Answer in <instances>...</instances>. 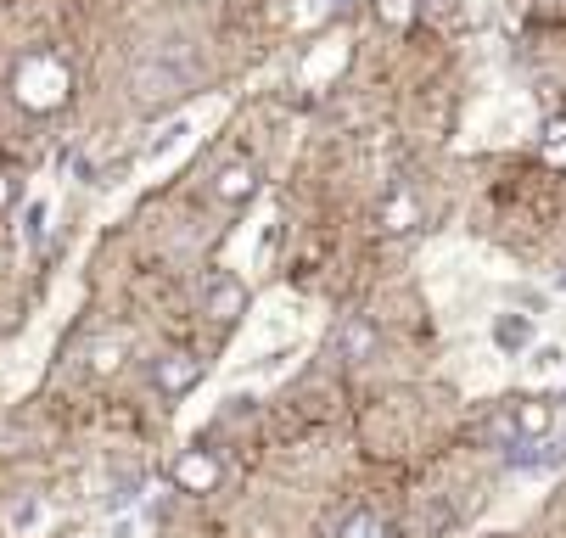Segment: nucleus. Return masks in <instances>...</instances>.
I'll return each instance as SVG.
<instances>
[{"label": "nucleus", "instance_id": "1", "mask_svg": "<svg viewBox=\"0 0 566 538\" xmlns=\"http://www.w3.org/2000/svg\"><path fill=\"white\" fill-rule=\"evenodd\" d=\"M197 85H202V57L191 45H157V51H146V57L135 62V73H129L135 107H146V113L185 101Z\"/></svg>", "mask_w": 566, "mask_h": 538}, {"label": "nucleus", "instance_id": "2", "mask_svg": "<svg viewBox=\"0 0 566 538\" xmlns=\"http://www.w3.org/2000/svg\"><path fill=\"white\" fill-rule=\"evenodd\" d=\"M73 90V68L62 51H29V57L12 68V96L29 107V113H57Z\"/></svg>", "mask_w": 566, "mask_h": 538}, {"label": "nucleus", "instance_id": "3", "mask_svg": "<svg viewBox=\"0 0 566 538\" xmlns=\"http://www.w3.org/2000/svg\"><path fill=\"white\" fill-rule=\"evenodd\" d=\"M169 482L180 488V494H213V488L225 482V460H219L213 449H202V443H197V449H185L180 460H174Z\"/></svg>", "mask_w": 566, "mask_h": 538}, {"label": "nucleus", "instance_id": "4", "mask_svg": "<svg viewBox=\"0 0 566 538\" xmlns=\"http://www.w3.org/2000/svg\"><path fill=\"white\" fill-rule=\"evenodd\" d=\"M376 225H382V236H410V230L426 225V208L421 197H415L404 180H393L382 191V208H376Z\"/></svg>", "mask_w": 566, "mask_h": 538}, {"label": "nucleus", "instance_id": "5", "mask_svg": "<svg viewBox=\"0 0 566 538\" xmlns=\"http://www.w3.org/2000/svg\"><path fill=\"white\" fill-rule=\"evenodd\" d=\"M152 382H157V393H163V398L191 393V387L202 382V354H191V348H174V354H163V359L152 365Z\"/></svg>", "mask_w": 566, "mask_h": 538}, {"label": "nucleus", "instance_id": "6", "mask_svg": "<svg viewBox=\"0 0 566 538\" xmlns=\"http://www.w3.org/2000/svg\"><path fill=\"white\" fill-rule=\"evenodd\" d=\"M202 314H208L213 326H236L241 314H247V286L236 275H213L202 286Z\"/></svg>", "mask_w": 566, "mask_h": 538}, {"label": "nucleus", "instance_id": "7", "mask_svg": "<svg viewBox=\"0 0 566 538\" xmlns=\"http://www.w3.org/2000/svg\"><path fill=\"white\" fill-rule=\"evenodd\" d=\"M331 348H337V359H348V365H370L376 348H382V331L370 326L365 314H354V320H342V326H337Z\"/></svg>", "mask_w": 566, "mask_h": 538}, {"label": "nucleus", "instance_id": "8", "mask_svg": "<svg viewBox=\"0 0 566 538\" xmlns=\"http://www.w3.org/2000/svg\"><path fill=\"white\" fill-rule=\"evenodd\" d=\"M510 426H516V443L550 438L555 432V404L550 398H516V404H510Z\"/></svg>", "mask_w": 566, "mask_h": 538}, {"label": "nucleus", "instance_id": "9", "mask_svg": "<svg viewBox=\"0 0 566 538\" xmlns=\"http://www.w3.org/2000/svg\"><path fill=\"white\" fill-rule=\"evenodd\" d=\"M253 191H258V169H253V163H230V169H219V180H213V197L230 202V208H241Z\"/></svg>", "mask_w": 566, "mask_h": 538}, {"label": "nucleus", "instance_id": "10", "mask_svg": "<svg viewBox=\"0 0 566 538\" xmlns=\"http://www.w3.org/2000/svg\"><path fill=\"white\" fill-rule=\"evenodd\" d=\"M494 342L505 348V354H522L527 342H533V320H527V314H499V320H494Z\"/></svg>", "mask_w": 566, "mask_h": 538}, {"label": "nucleus", "instance_id": "11", "mask_svg": "<svg viewBox=\"0 0 566 538\" xmlns=\"http://www.w3.org/2000/svg\"><path fill=\"white\" fill-rule=\"evenodd\" d=\"M337 538H393V527L376 516V510H348L337 527Z\"/></svg>", "mask_w": 566, "mask_h": 538}, {"label": "nucleus", "instance_id": "12", "mask_svg": "<svg viewBox=\"0 0 566 538\" xmlns=\"http://www.w3.org/2000/svg\"><path fill=\"white\" fill-rule=\"evenodd\" d=\"M370 12L382 29H410L415 17H421V0H370Z\"/></svg>", "mask_w": 566, "mask_h": 538}, {"label": "nucleus", "instance_id": "13", "mask_svg": "<svg viewBox=\"0 0 566 538\" xmlns=\"http://www.w3.org/2000/svg\"><path fill=\"white\" fill-rule=\"evenodd\" d=\"M538 157H544L555 174H566V118H550V124H544V135H538Z\"/></svg>", "mask_w": 566, "mask_h": 538}, {"label": "nucleus", "instance_id": "14", "mask_svg": "<svg viewBox=\"0 0 566 538\" xmlns=\"http://www.w3.org/2000/svg\"><path fill=\"white\" fill-rule=\"evenodd\" d=\"M135 499H141V477H135V471H118V477L107 482V510H129Z\"/></svg>", "mask_w": 566, "mask_h": 538}, {"label": "nucleus", "instance_id": "15", "mask_svg": "<svg viewBox=\"0 0 566 538\" xmlns=\"http://www.w3.org/2000/svg\"><path fill=\"white\" fill-rule=\"evenodd\" d=\"M185 135H191V124H185V118H174V124H163V129H157V135H152V146H146V157H169L174 146L185 141Z\"/></svg>", "mask_w": 566, "mask_h": 538}, {"label": "nucleus", "instance_id": "16", "mask_svg": "<svg viewBox=\"0 0 566 538\" xmlns=\"http://www.w3.org/2000/svg\"><path fill=\"white\" fill-rule=\"evenodd\" d=\"M45 202H29V213H23V241H29V247H40V236H45Z\"/></svg>", "mask_w": 566, "mask_h": 538}, {"label": "nucleus", "instance_id": "17", "mask_svg": "<svg viewBox=\"0 0 566 538\" xmlns=\"http://www.w3.org/2000/svg\"><path fill=\"white\" fill-rule=\"evenodd\" d=\"M118 354H124L118 342H96V348H90V370H96V376H107V370H118Z\"/></svg>", "mask_w": 566, "mask_h": 538}, {"label": "nucleus", "instance_id": "18", "mask_svg": "<svg viewBox=\"0 0 566 538\" xmlns=\"http://www.w3.org/2000/svg\"><path fill=\"white\" fill-rule=\"evenodd\" d=\"M6 516H12V527H34V522H40V505H34V499H12Z\"/></svg>", "mask_w": 566, "mask_h": 538}, {"label": "nucleus", "instance_id": "19", "mask_svg": "<svg viewBox=\"0 0 566 538\" xmlns=\"http://www.w3.org/2000/svg\"><path fill=\"white\" fill-rule=\"evenodd\" d=\"M12 197H17V191H12V180H6V174H0V213L12 208Z\"/></svg>", "mask_w": 566, "mask_h": 538}]
</instances>
